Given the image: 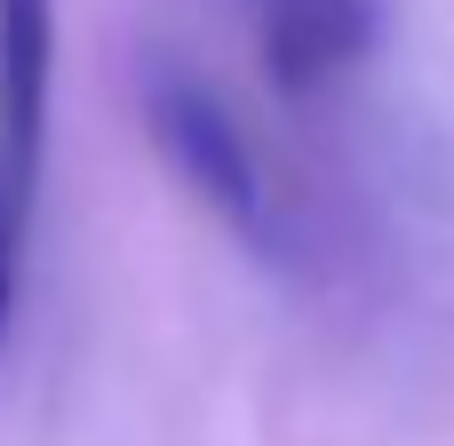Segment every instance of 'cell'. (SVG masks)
I'll use <instances>...</instances> for the list:
<instances>
[{"label":"cell","instance_id":"6da1fadb","mask_svg":"<svg viewBox=\"0 0 454 446\" xmlns=\"http://www.w3.org/2000/svg\"><path fill=\"white\" fill-rule=\"evenodd\" d=\"M144 128H152L160 160L176 168V184H184L200 207H215V215H223L231 231H247V239L271 231L263 168H255V152H247V136H239V120L223 112L215 88H200L192 72L160 64V72L144 80Z\"/></svg>","mask_w":454,"mask_h":446},{"label":"cell","instance_id":"7a4b0ae2","mask_svg":"<svg viewBox=\"0 0 454 446\" xmlns=\"http://www.w3.org/2000/svg\"><path fill=\"white\" fill-rule=\"evenodd\" d=\"M383 40V0H263L255 8V56L279 96H319L343 72H359Z\"/></svg>","mask_w":454,"mask_h":446},{"label":"cell","instance_id":"3957f363","mask_svg":"<svg viewBox=\"0 0 454 446\" xmlns=\"http://www.w3.org/2000/svg\"><path fill=\"white\" fill-rule=\"evenodd\" d=\"M48 96H56V0H0V160L24 207L48 160Z\"/></svg>","mask_w":454,"mask_h":446},{"label":"cell","instance_id":"277c9868","mask_svg":"<svg viewBox=\"0 0 454 446\" xmlns=\"http://www.w3.org/2000/svg\"><path fill=\"white\" fill-rule=\"evenodd\" d=\"M16 239H24V200L8 184V160H0V335L16 319Z\"/></svg>","mask_w":454,"mask_h":446}]
</instances>
